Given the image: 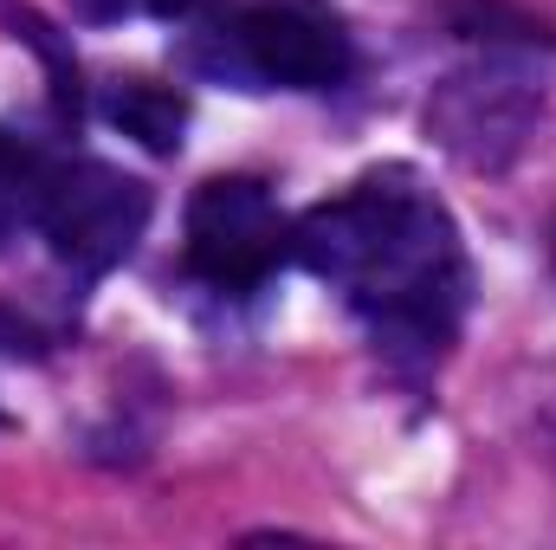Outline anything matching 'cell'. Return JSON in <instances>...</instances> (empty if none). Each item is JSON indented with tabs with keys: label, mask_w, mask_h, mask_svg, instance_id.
Instances as JSON below:
<instances>
[{
	"label": "cell",
	"mask_w": 556,
	"mask_h": 550,
	"mask_svg": "<svg viewBox=\"0 0 556 550\" xmlns=\"http://www.w3.org/2000/svg\"><path fill=\"white\" fill-rule=\"evenodd\" d=\"M298 266L330 278L376 343L402 363H433L466 311V253L440 195L415 168L363 175L350 195L291 227Z\"/></svg>",
	"instance_id": "obj_1"
},
{
	"label": "cell",
	"mask_w": 556,
	"mask_h": 550,
	"mask_svg": "<svg viewBox=\"0 0 556 550\" xmlns=\"http://www.w3.org/2000/svg\"><path fill=\"white\" fill-rule=\"evenodd\" d=\"M538 117H544V85L511 52H485V59L459 65L427 98V137L453 162L485 168V175L518 162V149L538 130Z\"/></svg>",
	"instance_id": "obj_2"
},
{
	"label": "cell",
	"mask_w": 556,
	"mask_h": 550,
	"mask_svg": "<svg viewBox=\"0 0 556 550\" xmlns=\"http://www.w3.org/2000/svg\"><path fill=\"white\" fill-rule=\"evenodd\" d=\"M52 253L78 273H111L137 253L142 227H149V188L137 175L111 168V162H46V188H39V221H33Z\"/></svg>",
	"instance_id": "obj_3"
},
{
	"label": "cell",
	"mask_w": 556,
	"mask_h": 550,
	"mask_svg": "<svg viewBox=\"0 0 556 550\" xmlns=\"http://www.w3.org/2000/svg\"><path fill=\"white\" fill-rule=\"evenodd\" d=\"M291 253V227L273 195L247 175H220L188 201V273L214 291H253Z\"/></svg>",
	"instance_id": "obj_4"
},
{
	"label": "cell",
	"mask_w": 556,
	"mask_h": 550,
	"mask_svg": "<svg viewBox=\"0 0 556 550\" xmlns=\"http://www.w3.org/2000/svg\"><path fill=\"white\" fill-rule=\"evenodd\" d=\"M220 39L233 46L240 72L285 85V91H330L350 78V39L304 7H278V0L247 7Z\"/></svg>",
	"instance_id": "obj_5"
},
{
	"label": "cell",
	"mask_w": 556,
	"mask_h": 550,
	"mask_svg": "<svg viewBox=\"0 0 556 550\" xmlns=\"http://www.w3.org/2000/svg\"><path fill=\"white\" fill-rule=\"evenodd\" d=\"M104 111H111V124H117L124 137H137L142 149H155V155L181 149V130H188V104H181L175 91H162V85H117Z\"/></svg>",
	"instance_id": "obj_6"
},
{
	"label": "cell",
	"mask_w": 556,
	"mask_h": 550,
	"mask_svg": "<svg viewBox=\"0 0 556 550\" xmlns=\"http://www.w3.org/2000/svg\"><path fill=\"white\" fill-rule=\"evenodd\" d=\"M39 188H46V162L0 137V240L39 221Z\"/></svg>",
	"instance_id": "obj_7"
},
{
	"label": "cell",
	"mask_w": 556,
	"mask_h": 550,
	"mask_svg": "<svg viewBox=\"0 0 556 550\" xmlns=\"http://www.w3.org/2000/svg\"><path fill=\"white\" fill-rule=\"evenodd\" d=\"M72 7H78V13H85V20H111V13H117V7H124V0H72Z\"/></svg>",
	"instance_id": "obj_8"
},
{
	"label": "cell",
	"mask_w": 556,
	"mask_h": 550,
	"mask_svg": "<svg viewBox=\"0 0 556 550\" xmlns=\"http://www.w3.org/2000/svg\"><path fill=\"white\" fill-rule=\"evenodd\" d=\"M0 343H13V324H0Z\"/></svg>",
	"instance_id": "obj_9"
},
{
	"label": "cell",
	"mask_w": 556,
	"mask_h": 550,
	"mask_svg": "<svg viewBox=\"0 0 556 550\" xmlns=\"http://www.w3.org/2000/svg\"><path fill=\"white\" fill-rule=\"evenodd\" d=\"M155 7H162V13H168V7H181V0H155Z\"/></svg>",
	"instance_id": "obj_10"
}]
</instances>
